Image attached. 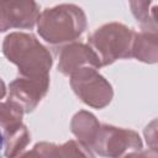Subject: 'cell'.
<instances>
[{"label": "cell", "instance_id": "obj_14", "mask_svg": "<svg viewBox=\"0 0 158 158\" xmlns=\"http://www.w3.org/2000/svg\"><path fill=\"white\" fill-rule=\"evenodd\" d=\"M143 136L148 148L158 156V118H154L144 127Z\"/></svg>", "mask_w": 158, "mask_h": 158}, {"label": "cell", "instance_id": "obj_11", "mask_svg": "<svg viewBox=\"0 0 158 158\" xmlns=\"http://www.w3.org/2000/svg\"><path fill=\"white\" fill-rule=\"evenodd\" d=\"M101 123L98 118L86 110H80L72 117L70 131L77 139L93 152V147L98 139ZM94 153V152H93Z\"/></svg>", "mask_w": 158, "mask_h": 158}, {"label": "cell", "instance_id": "obj_15", "mask_svg": "<svg viewBox=\"0 0 158 158\" xmlns=\"http://www.w3.org/2000/svg\"><path fill=\"white\" fill-rule=\"evenodd\" d=\"M151 20L156 25H158V5H156L151 9Z\"/></svg>", "mask_w": 158, "mask_h": 158}, {"label": "cell", "instance_id": "obj_12", "mask_svg": "<svg viewBox=\"0 0 158 158\" xmlns=\"http://www.w3.org/2000/svg\"><path fill=\"white\" fill-rule=\"evenodd\" d=\"M28 157H94L95 154L83 146L79 141H67L62 144L40 142L32 151L26 153Z\"/></svg>", "mask_w": 158, "mask_h": 158}, {"label": "cell", "instance_id": "obj_5", "mask_svg": "<svg viewBox=\"0 0 158 158\" xmlns=\"http://www.w3.org/2000/svg\"><path fill=\"white\" fill-rule=\"evenodd\" d=\"M69 78L74 94L85 105L94 109H104L111 102L114 89L96 68H83Z\"/></svg>", "mask_w": 158, "mask_h": 158}, {"label": "cell", "instance_id": "obj_13", "mask_svg": "<svg viewBox=\"0 0 158 158\" xmlns=\"http://www.w3.org/2000/svg\"><path fill=\"white\" fill-rule=\"evenodd\" d=\"M151 2L152 0H128L131 12L141 25L151 20Z\"/></svg>", "mask_w": 158, "mask_h": 158}, {"label": "cell", "instance_id": "obj_4", "mask_svg": "<svg viewBox=\"0 0 158 158\" xmlns=\"http://www.w3.org/2000/svg\"><path fill=\"white\" fill-rule=\"evenodd\" d=\"M23 110L16 104L4 100L0 104V126L2 132V152L5 157H17L31 141L27 127L22 123Z\"/></svg>", "mask_w": 158, "mask_h": 158}, {"label": "cell", "instance_id": "obj_6", "mask_svg": "<svg viewBox=\"0 0 158 158\" xmlns=\"http://www.w3.org/2000/svg\"><path fill=\"white\" fill-rule=\"evenodd\" d=\"M142 147V139L136 131L104 123L101 125L93 152L101 157L116 158L138 154Z\"/></svg>", "mask_w": 158, "mask_h": 158}, {"label": "cell", "instance_id": "obj_3", "mask_svg": "<svg viewBox=\"0 0 158 158\" xmlns=\"http://www.w3.org/2000/svg\"><path fill=\"white\" fill-rule=\"evenodd\" d=\"M135 31L121 22H109L98 27L88 38V44L98 54L101 65L132 57Z\"/></svg>", "mask_w": 158, "mask_h": 158}, {"label": "cell", "instance_id": "obj_8", "mask_svg": "<svg viewBox=\"0 0 158 158\" xmlns=\"http://www.w3.org/2000/svg\"><path fill=\"white\" fill-rule=\"evenodd\" d=\"M40 16V6L36 0H1L0 1V31L31 30Z\"/></svg>", "mask_w": 158, "mask_h": 158}, {"label": "cell", "instance_id": "obj_9", "mask_svg": "<svg viewBox=\"0 0 158 158\" xmlns=\"http://www.w3.org/2000/svg\"><path fill=\"white\" fill-rule=\"evenodd\" d=\"M58 58V72L65 77H70L73 73L83 68H96L99 69L101 62L94 49L86 43L70 42L60 46L57 52Z\"/></svg>", "mask_w": 158, "mask_h": 158}, {"label": "cell", "instance_id": "obj_10", "mask_svg": "<svg viewBox=\"0 0 158 158\" xmlns=\"http://www.w3.org/2000/svg\"><path fill=\"white\" fill-rule=\"evenodd\" d=\"M132 57L147 64L158 63V25L152 20L142 23L135 33Z\"/></svg>", "mask_w": 158, "mask_h": 158}, {"label": "cell", "instance_id": "obj_1", "mask_svg": "<svg viewBox=\"0 0 158 158\" xmlns=\"http://www.w3.org/2000/svg\"><path fill=\"white\" fill-rule=\"evenodd\" d=\"M2 54L17 67L20 75L49 77L53 64L52 54L32 33H9L2 41Z\"/></svg>", "mask_w": 158, "mask_h": 158}, {"label": "cell", "instance_id": "obj_2", "mask_svg": "<svg viewBox=\"0 0 158 158\" xmlns=\"http://www.w3.org/2000/svg\"><path fill=\"white\" fill-rule=\"evenodd\" d=\"M37 32L42 40L53 46L77 41L86 30V15L74 4H59L44 9L37 19Z\"/></svg>", "mask_w": 158, "mask_h": 158}, {"label": "cell", "instance_id": "obj_7", "mask_svg": "<svg viewBox=\"0 0 158 158\" xmlns=\"http://www.w3.org/2000/svg\"><path fill=\"white\" fill-rule=\"evenodd\" d=\"M49 89V77L32 78L19 75L9 84L7 99L17 104L25 114L32 112Z\"/></svg>", "mask_w": 158, "mask_h": 158}]
</instances>
